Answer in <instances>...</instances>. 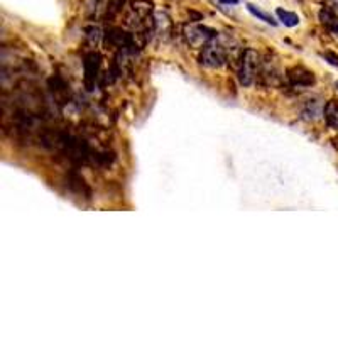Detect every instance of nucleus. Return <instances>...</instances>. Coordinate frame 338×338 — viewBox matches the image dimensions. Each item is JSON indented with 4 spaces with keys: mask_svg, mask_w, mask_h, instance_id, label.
Returning a JSON list of instances; mask_svg holds the SVG:
<instances>
[{
    "mask_svg": "<svg viewBox=\"0 0 338 338\" xmlns=\"http://www.w3.org/2000/svg\"><path fill=\"white\" fill-rule=\"evenodd\" d=\"M336 88H338V82H336Z\"/></svg>",
    "mask_w": 338,
    "mask_h": 338,
    "instance_id": "obj_13",
    "label": "nucleus"
},
{
    "mask_svg": "<svg viewBox=\"0 0 338 338\" xmlns=\"http://www.w3.org/2000/svg\"><path fill=\"white\" fill-rule=\"evenodd\" d=\"M220 4H227V6H235V4H239L240 0H218Z\"/></svg>",
    "mask_w": 338,
    "mask_h": 338,
    "instance_id": "obj_12",
    "label": "nucleus"
},
{
    "mask_svg": "<svg viewBox=\"0 0 338 338\" xmlns=\"http://www.w3.org/2000/svg\"><path fill=\"white\" fill-rule=\"evenodd\" d=\"M325 120L331 129H338V103L328 102L325 107Z\"/></svg>",
    "mask_w": 338,
    "mask_h": 338,
    "instance_id": "obj_7",
    "label": "nucleus"
},
{
    "mask_svg": "<svg viewBox=\"0 0 338 338\" xmlns=\"http://www.w3.org/2000/svg\"><path fill=\"white\" fill-rule=\"evenodd\" d=\"M87 39H90V43L92 44H97V41L100 39V29L93 27V26L87 27Z\"/></svg>",
    "mask_w": 338,
    "mask_h": 338,
    "instance_id": "obj_9",
    "label": "nucleus"
},
{
    "mask_svg": "<svg viewBox=\"0 0 338 338\" xmlns=\"http://www.w3.org/2000/svg\"><path fill=\"white\" fill-rule=\"evenodd\" d=\"M186 37L191 44H208L216 37V32L205 26H191L186 27Z\"/></svg>",
    "mask_w": 338,
    "mask_h": 338,
    "instance_id": "obj_3",
    "label": "nucleus"
},
{
    "mask_svg": "<svg viewBox=\"0 0 338 338\" xmlns=\"http://www.w3.org/2000/svg\"><path fill=\"white\" fill-rule=\"evenodd\" d=\"M325 7L328 9V11H331L338 17V0H326Z\"/></svg>",
    "mask_w": 338,
    "mask_h": 338,
    "instance_id": "obj_10",
    "label": "nucleus"
},
{
    "mask_svg": "<svg viewBox=\"0 0 338 338\" xmlns=\"http://www.w3.org/2000/svg\"><path fill=\"white\" fill-rule=\"evenodd\" d=\"M323 58L328 59V63H331L333 66H338V56H335L333 53H325L323 54Z\"/></svg>",
    "mask_w": 338,
    "mask_h": 338,
    "instance_id": "obj_11",
    "label": "nucleus"
},
{
    "mask_svg": "<svg viewBox=\"0 0 338 338\" xmlns=\"http://www.w3.org/2000/svg\"><path fill=\"white\" fill-rule=\"evenodd\" d=\"M289 80L294 87H310V85L315 83V77H313V73L306 71V69H303V68L291 69Z\"/></svg>",
    "mask_w": 338,
    "mask_h": 338,
    "instance_id": "obj_4",
    "label": "nucleus"
},
{
    "mask_svg": "<svg viewBox=\"0 0 338 338\" xmlns=\"http://www.w3.org/2000/svg\"><path fill=\"white\" fill-rule=\"evenodd\" d=\"M257 68H259V54L254 49H245L242 54V64L239 71V80L244 87H250L255 80Z\"/></svg>",
    "mask_w": 338,
    "mask_h": 338,
    "instance_id": "obj_1",
    "label": "nucleus"
},
{
    "mask_svg": "<svg viewBox=\"0 0 338 338\" xmlns=\"http://www.w3.org/2000/svg\"><path fill=\"white\" fill-rule=\"evenodd\" d=\"M247 9H249V12L252 14L254 17H257L259 21L269 24V26H277V21H274V17L271 16V14L264 12L262 9H259L257 6H254V4H247Z\"/></svg>",
    "mask_w": 338,
    "mask_h": 338,
    "instance_id": "obj_8",
    "label": "nucleus"
},
{
    "mask_svg": "<svg viewBox=\"0 0 338 338\" xmlns=\"http://www.w3.org/2000/svg\"><path fill=\"white\" fill-rule=\"evenodd\" d=\"M225 59H227V48L221 43L216 41V37L211 39L208 44H205L203 53H201L200 56L201 64H205V66L208 68L221 66V64L225 63Z\"/></svg>",
    "mask_w": 338,
    "mask_h": 338,
    "instance_id": "obj_2",
    "label": "nucleus"
},
{
    "mask_svg": "<svg viewBox=\"0 0 338 338\" xmlns=\"http://www.w3.org/2000/svg\"><path fill=\"white\" fill-rule=\"evenodd\" d=\"M276 16L279 17V21L284 24L286 27H296L299 24V16L294 12H289L286 9H276Z\"/></svg>",
    "mask_w": 338,
    "mask_h": 338,
    "instance_id": "obj_6",
    "label": "nucleus"
},
{
    "mask_svg": "<svg viewBox=\"0 0 338 338\" xmlns=\"http://www.w3.org/2000/svg\"><path fill=\"white\" fill-rule=\"evenodd\" d=\"M98 69H100V56L95 53L88 54L87 59H85V80H87V83L97 78Z\"/></svg>",
    "mask_w": 338,
    "mask_h": 338,
    "instance_id": "obj_5",
    "label": "nucleus"
}]
</instances>
